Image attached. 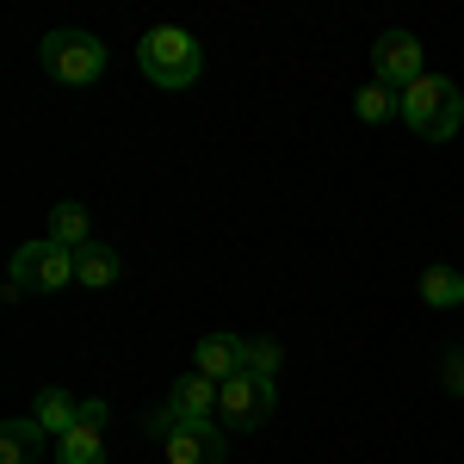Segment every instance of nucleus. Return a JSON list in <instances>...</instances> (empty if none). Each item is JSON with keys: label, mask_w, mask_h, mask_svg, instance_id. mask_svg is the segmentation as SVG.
I'll return each instance as SVG.
<instances>
[{"label": "nucleus", "mask_w": 464, "mask_h": 464, "mask_svg": "<svg viewBox=\"0 0 464 464\" xmlns=\"http://www.w3.org/2000/svg\"><path fill=\"white\" fill-rule=\"evenodd\" d=\"M137 69H143L155 87L179 93V87H192V81H198L205 50H198V37L179 32V25H155V32H143V44H137Z\"/></svg>", "instance_id": "nucleus-1"}, {"label": "nucleus", "mask_w": 464, "mask_h": 464, "mask_svg": "<svg viewBox=\"0 0 464 464\" xmlns=\"http://www.w3.org/2000/svg\"><path fill=\"white\" fill-rule=\"evenodd\" d=\"M402 124H409L421 143H446V137H459V124H464V93L446 74H421V81L402 93Z\"/></svg>", "instance_id": "nucleus-2"}, {"label": "nucleus", "mask_w": 464, "mask_h": 464, "mask_svg": "<svg viewBox=\"0 0 464 464\" xmlns=\"http://www.w3.org/2000/svg\"><path fill=\"white\" fill-rule=\"evenodd\" d=\"M37 63H44L50 81H63V87H93L106 74V44L93 32H50L37 44Z\"/></svg>", "instance_id": "nucleus-3"}, {"label": "nucleus", "mask_w": 464, "mask_h": 464, "mask_svg": "<svg viewBox=\"0 0 464 464\" xmlns=\"http://www.w3.org/2000/svg\"><path fill=\"white\" fill-rule=\"evenodd\" d=\"M74 285V248L63 242H25V248L13 254V279H6V304H19L25 291H63Z\"/></svg>", "instance_id": "nucleus-4"}, {"label": "nucleus", "mask_w": 464, "mask_h": 464, "mask_svg": "<svg viewBox=\"0 0 464 464\" xmlns=\"http://www.w3.org/2000/svg\"><path fill=\"white\" fill-rule=\"evenodd\" d=\"M273 415V378H254V372H236L229 384H217V428L248 433Z\"/></svg>", "instance_id": "nucleus-5"}, {"label": "nucleus", "mask_w": 464, "mask_h": 464, "mask_svg": "<svg viewBox=\"0 0 464 464\" xmlns=\"http://www.w3.org/2000/svg\"><path fill=\"white\" fill-rule=\"evenodd\" d=\"M372 69H378V87H391V93H409L421 74H428V56H421V44L409 32H384L372 44Z\"/></svg>", "instance_id": "nucleus-6"}, {"label": "nucleus", "mask_w": 464, "mask_h": 464, "mask_svg": "<svg viewBox=\"0 0 464 464\" xmlns=\"http://www.w3.org/2000/svg\"><path fill=\"white\" fill-rule=\"evenodd\" d=\"M161 446H168V464H229V428L217 421H174Z\"/></svg>", "instance_id": "nucleus-7"}, {"label": "nucleus", "mask_w": 464, "mask_h": 464, "mask_svg": "<svg viewBox=\"0 0 464 464\" xmlns=\"http://www.w3.org/2000/svg\"><path fill=\"white\" fill-rule=\"evenodd\" d=\"M192 372H205L211 384H229L236 372H248V341H236V334H205V341L192 347Z\"/></svg>", "instance_id": "nucleus-8"}, {"label": "nucleus", "mask_w": 464, "mask_h": 464, "mask_svg": "<svg viewBox=\"0 0 464 464\" xmlns=\"http://www.w3.org/2000/svg\"><path fill=\"white\" fill-rule=\"evenodd\" d=\"M168 409H174L179 421H217V384L205 372H186V378H174V391H168Z\"/></svg>", "instance_id": "nucleus-9"}, {"label": "nucleus", "mask_w": 464, "mask_h": 464, "mask_svg": "<svg viewBox=\"0 0 464 464\" xmlns=\"http://www.w3.org/2000/svg\"><path fill=\"white\" fill-rule=\"evenodd\" d=\"M32 421H37L44 433H50V440H63V433H74V428H81V402H74L69 391H56V384H50V391H37Z\"/></svg>", "instance_id": "nucleus-10"}, {"label": "nucleus", "mask_w": 464, "mask_h": 464, "mask_svg": "<svg viewBox=\"0 0 464 464\" xmlns=\"http://www.w3.org/2000/svg\"><path fill=\"white\" fill-rule=\"evenodd\" d=\"M118 254L111 248H100V242H87V248H74V285H87V291H106V285H118Z\"/></svg>", "instance_id": "nucleus-11"}, {"label": "nucleus", "mask_w": 464, "mask_h": 464, "mask_svg": "<svg viewBox=\"0 0 464 464\" xmlns=\"http://www.w3.org/2000/svg\"><path fill=\"white\" fill-rule=\"evenodd\" d=\"M56 464H106V433L81 421L74 433H63V440H56Z\"/></svg>", "instance_id": "nucleus-12"}, {"label": "nucleus", "mask_w": 464, "mask_h": 464, "mask_svg": "<svg viewBox=\"0 0 464 464\" xmlns=\"http://www.w3.org/2000/svg\"><path fill=\"white\" fill-rule=\"evenodd\" d=\"M50 242H63V248H87V242H93L87 205H56V211H50Z\"/></svg>", "instance_id": "nucleus-13"}, {"label": "nucleus", "mask_w": 464, "mask_h": 464, "mask_svg": "<svg viewBox=\"0 0 464 464\" xmlns=\"http://www.w3.org/2000/svg\"><path fill=\"white\" fill-rule=\"evenodd\" d=\"M37 440H50V433L37 428L32 415H25V421H6V428H0V464H25L37 452Z\"/></svg>", "instance_id": "nucleus-14"}, {"label": "nucleus", "mask_w": 464, "mask_h": 464, "mask_svg": "<svg viewBox=\"0 0 464 464\" xmlns=\"http://www.w3.org/2000/svg\"><path fill=\"white\" fill-rule=\"evenodd\" d=\"M421 297H428L433 310L464 304V273H452V266H428V273H421Z\"/></svg>", "instance_id": "nucleus-15"}, {"label": "nucleus", "mask_w": 464, "mask_h": 464, "mask_svg": "<svg viewBox=\"0 0 464 464\" xmlns=\"http://www.w3.org/2000/svg\"><path fill=\"white\" fill-rule=\"evenodd\" d=\"M353 111L365 118V124H384V118H402V93H391V87H365V93H353Z\"/></svg>", "instance_id": "nucleus-16"}, {"label": "nucleus", "mask_w": 464, "mask_h": 464, "mask_svg": "<svg viewBox=\"0 0 464 464\" xmlns=\"http://www.w3.org/2000/svg\"><path fill=\"white\" fill-rule=\"evenodd\" d=\"M279 365H285V347H279V341H248V372L254 378H273Z\"/></svg>", "instance_id": "nucleus-17"}, {"label": "nucleus", "mask_w": 464, "mask_h": 464, "mask_svg": "<svg viewBox=\"0 0 464 464\" xmlns=\"http://www.w3.org/2000/svg\"><path fill=\"white\" fill-rule=\"evenodd\" d=\"M81 421H87V428H100V433H106L111 409H106V402H100V396H87V402H81Z\"/></svg>", "instance_id": "nucleus-18"}, {"label": "nucleus", "mask_w": 464, "mask_h": 464, "mask_svg": "<svg viewBox=\"0 0 464 464\" xmlns=\"http://www.w3.org/2000/svg\"><path fill=\"white\" fill-rule=\"evenodd\" d=\"M446 384H452V396H464V347L446 359Z\"/></svg>", "instance_id": "nucleus-19"}, {"label": "nucleus", "mask_w": 464, "mask_h": 464, "mask_svg": "<svg viewBox=\"0 0 464 464\" xmlns=\"http://www.w3.org/2000/svg\"><path fill=\"white\" fill-rule=\"evenodd\" d=\"M459 273H464V266H459Z\"/></svg>", "instance_id": "nucleus-20"}]
</instances>
